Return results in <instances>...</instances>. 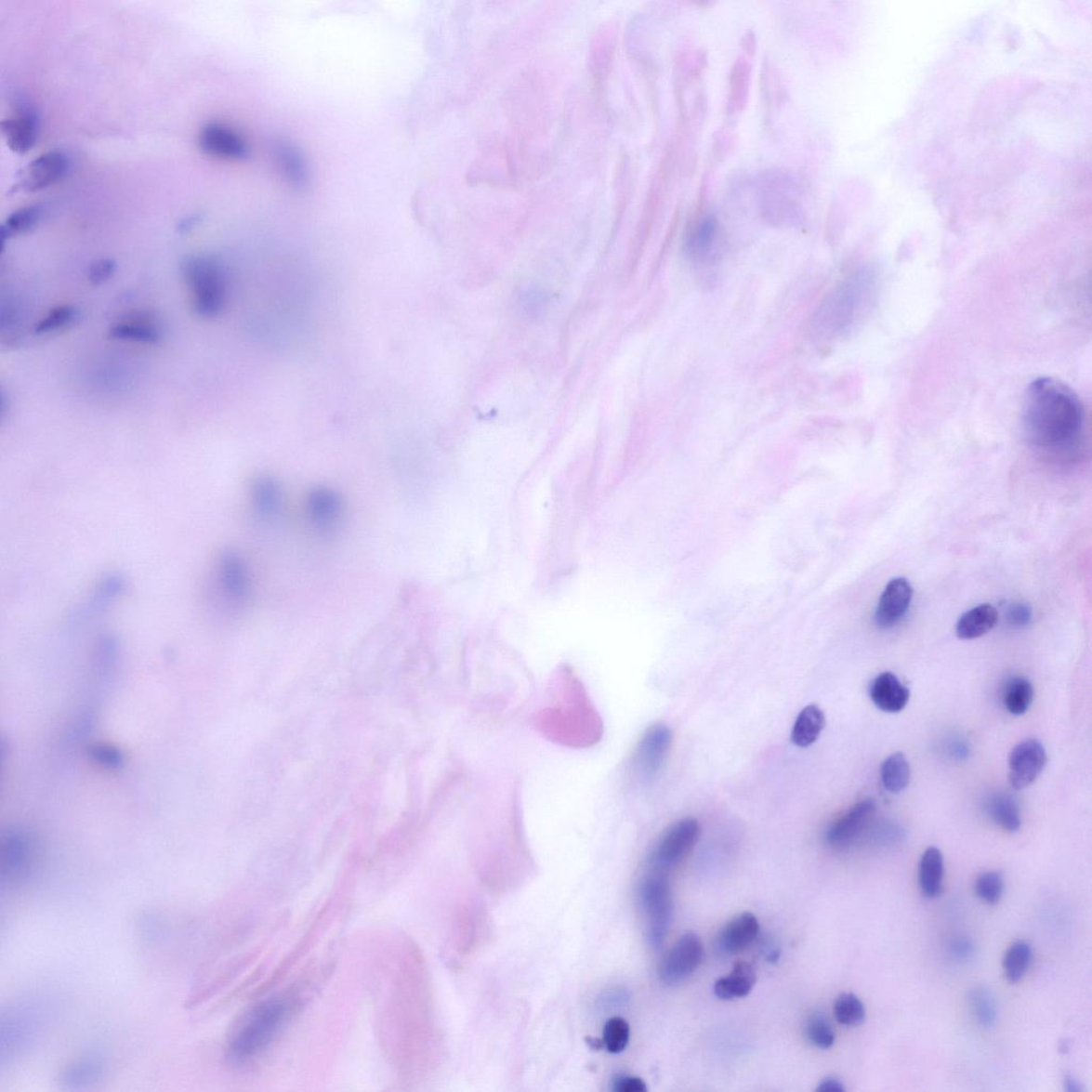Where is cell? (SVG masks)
<instances>
[{
	"mask_svg": "<svg viewBox=\"0 0 1092 1092\" xmlns=\"http://www.w3.org/2000/svg\"><path fill=\"white\" fill-rule=\"evenodd\" d=\"M1022 423L1025 436L1033 446L1046 451L1066 450L1081 436L1083 406L1064 383L1039 378L1026 389Z\"/></svg>",
	"mask_w": 1092,
	"mask_h": 1092,
	"instance_id": "cell-1",
	"label": "cell"
},
{
	"mask_svg": "<svg viewBox=\"0 0 1092 1092\" xmlns=\"http://www.w3.org/2000/svg\"><path fill=\"white\" fill-rule=\"evenodd\" d=\"M289 1011L288 1002L271 999L245 1012L230 1033L228 1058L234 1062H244L266 1050L283 1028Z\"/></svg>",
	"mask_w": 1092,
	"mask_h": 1092,
	"instance_id": "cell-2",
	"label": "cell"
},
{
	"mask_svg": "<svg viewBox=\"0 0 1092 1092\" xmlns=\"http://www.w3.org/2000/svg\"><path fill=\"white\" fill-rule=\"evenodd\" d=\"M182 273L194 312L206 320L219 316L228 300V277L220 260L204 255L188 257Z\"/></svg>",
	"mask_w": 1092,
	"mask_h": 1092,
	"instance_id": "cell-3",
	"label": "cell"
},
{
	"mask_svg": "<svg viewBox=\"0 0 1092 1092\" xmlns=\"http://www.w3.org/2000/svg\"><path fill=\"white\" fill-rule=\"evenodd\" d=\"M651 871L639 886L638 901L646 917L648 941L653 949L658 950L668 935L674 905L664 872Z\"/></svg>",
	"mask_w": 1092,
	"mask_h": 1092,
	"instance_id": "cell-4",
	"label": "cell"
},
{
	"mask_svg": "<svg viewBox=\"0 0 1092 1092\" xmlns=\"http://www.w3.org/2000/svg\"><path fill=\"white\" fill-rule=\"evenodd\" d=\"M700 834V824L694 819H684L672 824L651 855L650 866L661 872L672 869L689 855Z\"/></svg>",
	"mask_w": 1092,
	"mask_h": 1092,
	"instance_id": "cell-5",
	"label": "cell"
},
{
	"mask_svg": "<svg viewBox=\"0 0 1092 1092\" xmlns=\"http://www.w3.org/2000/svg\"><path fill=\"white\" fill-rule=\"evenodd\" d=\"M704 954L700 937L692 932L685 934L664 954L658 970L661 980L666 985L677 986L689 980L703 963Z\"/></svg>",
	"mask_w": 1092,
	"mask_h": 1092,
	"instance_id": "cell-6",
	"label": "cell"
},
{
	"mask_svg": "<svg viewBox=\"0 0 1092 1092\" xmlns=\"http://www.w3.org/2000/svg\"><path fill=\"white\" fill-rule=\"evenodd\" d=\"M672 744L671 730L664 723H656L642 735L636 747L634 770L643 780L653 779L666 761Z\"/></svg>",
	"mask_w": 1092,
	"mask_h": 1092,
	"instance_id": "cell-7",
	"label": "cell"
},
{
	"mask_svg": "<svg viewBox=\"0 0 1092 1092\" xmlns=\"http://www.w3.org/2000/svg\"><path fill=\"white\" fill-rule=\"evenodd\" d=\"M70 159L64 151L57 150L33 159L21 172L19 190L38 192L47 190L67 177Z\"/></svg>",
	"mask_w": 1092,
	"mask_h": 1092,
	"instance_id": "cell-8",
	"label": "cell"
},
{
	"mask_svg": "<svg viewBox=\"0 0 1092 1092\" xmlns=\"http://www.w3.org/2000/svg\"><path fill=\"white\" fill-rule=\"evenodd\" d=\"M199 144L205 154L223 161H243L250 154L243 137L223 123H207L201 129Z\"/></svg>",
	"mask_w": 1092,
	"mask_h": 1092,
	"instance_id": "cell-9",
	"label": "cell"
},
{
	"mask_svg": "<svg viewBox=\"0 0 1092 1092\" xmlns=\"http://www.w3.org/2000/svg\"><path fill=\"white\" fill-rule=\"evenodd\" d=\"M876 804L872 799L857 802L849 811L831 823L827 842L835 849H848L869 829L876 814Z\"/></svg>",
	"mask_w": 1092,
	"mask_h": 1092,
	"instance_id": "cell-10",
	"label": "cell"
},
{
	"mask_svg": "<svg viewBox=\"0 0 1092 1092\" xmlns=\"http://www.w3.org/2000/svg\"><path fill=\"white\" fill-rule=\"evenodd\" d=\"M1047 763L1044 744L1029 740L1017 744L1009 757V780L1016 790H1023L1035 783Z\"/></svg>",
	"mask_w": 1092,
	"mask_h": 1092,
	"instance_id": "cell-11",
	"label": "cell"
},
{
	"mask_svg": "<svg viewBox=\"0 0 1092 1092\" xmlns=\"http://www.w3.org/2000/svg\"><path fill=\"white\" fill-rule=\"evenodd\" d=\"M110 1072V1062L98 1053L85 1054L72 1059L59 1075L61 1086L68 1090L88 1089L102 1082Z\"/></svg>",
	"mask_w": 1092,
	"mask_h": 1092,
	"instance_id": "cell-12",
	"label": "cell"
},
{
	"mask_svg": "<svg viewBox=\"0 0 1092 1092\" xmlns=\"http://www.w3.org/2000/svg\"><path fill=\"white\" fill-rule=\"evenodd\" d=\"M2 134L14 153L25 154L37 143L39 122L31 108L20 106L2 121Z\"/></svg>",
	"mask_w": 1092,
	"mask_h": 1092,
	"instance_id": "cell-13",
	"label": "cell"
},
{
	"mask_svg": "<svg viewBox=\"0 0 1092 1092\" xmlns=\"http://www.w3.org/2000/svg\"><path fill=\"white\" fill-rule=\"evenodd\" d=\"M914 589L903 577L894 578L887 585L875 612V621L881 628H891L905 616L913 602Z\"/></svg>",
	"mask_w": 1092,
	"mask_h": 1092,
	"instance_id": "cell-14",
	"label": "cell"
},
{
	"mask_svg": "<svg viewBox=\"0 0 1092 1092\" xmlns=\"http://www.w3.org/2000/svg\"><path fill=\"white\" fill-rule=\"evenodd\" d=\"M33 856L31 845L20 836L9 837L3 845L2 876L9 885L24 884L32 877Z\"/></svg>",
	"mask_w": 1092,
	"mask_h": 1092,
	"instance_id": "cell-15",
	"label": "cell"
},
{
	"mask_svg": "<svg viewBox=\"0 0 1092 1092\" xmlns=\"http://www.w3.org/2000/svg\"><path fill=\"white\" fill-rule=\"evenodd\" d=\"M220 587L230 604L241 606L250 595V580L247 568L241 557L234 553L222 556L219 570Z\"/></svg>",
	"mask_w": 1092,
	"mask_h": 1092,
	"instance_id": "cell-16",
	"label": "cell"
},
{
	"mask_svg": "<svg viewBox=\"0 0 1092 1092\" xmlns=\"http://www.w3.org/2000/svg\"><path fill=\"white\" fill-rule=\"evenodd\" d=\"M759 932V924L755 914L743 913L730 921L716 940V947L721 954L739 953L755 941Z\"/></svg>",
	"mask_w": 1092,
	"mask_h": 1092,
	"instance_id": "cell-17",
	"label": "cell"
},
{
	"mask_svg": "<svg viewBox=\"0 0 1092 1092\" xmlns=\"http://www.w3.org/2000/svg\"><path fill=\"white\" fill-rule=\"evenodd\" d=\"M871 699L881 711L900 713L909 703L910 691L892 672H884L874 679Z\"/></svg>",
	"mask_w": 1092,
	"mask_h": 1092,
	"instance_id": "cell-18",
	"label": "cell"
},
{
	"mask_svg": "<svg viewBox=\"0 0 1092 1092\" xmlns=\"http://www.w3.org/2000/svg\"><path fill=\"white\" fill-rule=\"evenodd\" d=\"M718 243L717 224L705 218L694 224L687 235L685 247L689 257L698 264H710L716 257Z\"/></svg>",
	"mask_w": 1092,
	"mask_h": 1092,
	"instance_id": "cell-19",
	"label": "cell"
},
{
	"mask_svg": "<svg viewBox=\"0 0 1092 1092\" xmlns=\"http://www.w3.org/2000/svg\"><path fill=\"white\" fill-rule=\"evenodd\" d=\"M273 155L276 157L282 176L288 184L296 190H305L309 185V172L302 151L292 143L279 141L274 146Z\"/></svg>",
	"mask_w": 1092,
	"mask_h": 1092,
	"instance_id": "cell-20",
	"label": "cell"
},
{
	"mask_svg": "<svg viewBox=\"0 0 1092 1092\" xmlns=\"http://www.w3.org/2000/svg\"><path fill=\"white\" fill-rule=\"evenodd\" d=\"M757 982V973L746 961H737L733 970L725 978L716 981L714 993L721 1000L741 999L749 995Z\"/></svg>",
	"mask_w": 1092,
	"mask_h": 1092,
	"instance_id": "cell-21",
	"label": "cell"
},
{
	"mask_svg": "<svg viewBox=\"0 0 1092 1092\" xmlns=\"http://www.w3.org/2000/svg\"><path fill=\"white\" fill-rule=\"evenodd\" d=\"M999 621V612L990 604H981L963 614L956 633L960 639L972 640L988 634Z\"/></svg>",
	"mask_w": 1092,
	"mask_h": 1092,
	"instance_id": "cell-22",
	"label": "cell"
},
{
	"mask_svg": "<svg viewBox=\"0 0 1092 1092\" xmlns=\"http://www.w3.org/2000/svg\"><path fill=\"white\" fill-rule=\"evenodd\" d=\"M944 859L941 850L929 848L925 850L918 864V885L925 896L938 898L942 891Z\"/></svg>",
	"mask_w": 1092,
	"mask_h": 1092,
	"instance_id": "cell-23",
	"label": "cell"
},
{
	"mask_svg": "<svg viewBox=\"0 0 1092 1092\" xmlns=\"http://www.w3.org/2000/svg\"><path fill=\"white\" fill-rule=\"evenodd\" d=\"M108 335L115 341L151 345L159 342L161 331L148 320H129L113 323Z\"/></svg>",
	"mask_w": 1092,
	"mask_h": 1092,
	"instance_id": "cell-24",
	"label": "cell"
},
{
	"mask_svg": "<svg viewBox=\"0 0 1092 1092\" xmlns=\"http://www.w3.org/2000/svg\"><path fill=\"white\" fill-rule=\"evenodd\" d=\"M308 513L310 520L321 528L335 525L341 513V502L334 492L316 490L309 495Z\"/></svg>",
	"mask_w": 1092,
	"mask_h": 1092,
	"instance_id": "cell-25",
	"label": "cell"
},
{
	"mask_svg": "<svg viewBox=\"0 0 1092 1092\" xmlns=\"http://www.w3.org/2000/svg\"><path fill=\"white\" fill-rule=\"evenodd\" d=\"M824 715L816 705H809L798 715L793 727L792 741L796 746H811L819 739L824 728Z\"/></svg>",
	"mask_w": 1092,
	"mask_h": 1092,
	"instance_id": "cell-26",
	"label": "cell"
},
{
	"mask_svg": "<svg viewBox=\"0 0 1092 1092\" xmlns=\"http://www.w3.org/2000/svg\"><path fill=\"white\" fill-rule=\"evenodd\" d=\"M911 770L908 759L901 752L889 756L881 766V780L886 790L892 794L905 791L910 783Z\"/></svg>",
	"mask_w": 1092,
	"mask_h": 1092,
	"instance_id": "cell-27",
	"label": "cell"
},
{
	"mask_svg": "<svg viewBox=\"0 0 1092 1092\" xmlns=\"http://www.w3.org/2000/svg\"><path fill=\"white\" fill-rule=\"evenodd\" d=\"M41 217L42 207L40 205H28L12 213L0 229L3 247L10 238L28 233L37 227Z\"/></svg>",
	"mask_w": 1092,
	"mask_h": 1092,
	"instance_id": "cell-28",
	"label": "cell"
},
{
	"mask_svg": "<svg viewBox=\"0 0 1092 1092\" xmlns=\"http://www.w3.org/2000/svg\"><path fill=\"white\" fill-rule=\"evenodd\" d=\"M989 813L1004 830L1016 833L1021 827V814L1017 800L1007 794H999L990 800Z\"/></svg>",
	"mask_w": 1092,
	"mask_h": 1092,
	"instance_id": "cell-29",
	"label": "cell"
},
{
	"mask_svg": "<svg viewBox=\"0 0 1092 1092\" xmlns=\"http://www.w3.org/2000/svg\"><path fill=\"white\" fill-rule=\"evenodd\" d=\"M1035 696L1033 686L1025 678H1015L1006 686L1004 691V705L1014 716H1021L1029 711Z\"/></svg>",
	"mask_w": 1092,
	"mask_h": 1092,
	"instance_id": "cell-30",
	"label": "cell"
},
{
	"mask_svg": "<svg viewBox=\"0 0 1092 1092\" xmlns=\"http://www.w3.org/2000/svg\"><path fill=\"white\" fill-rule=\"evenodd\" d=\"M1033 958L1032 946L1024 941L1012 944L1003 959L1005 976L1011 983L1023 979Z\"/></svg>",
	"mask_w": 1092,
	"mask_h": 1092,
	"instance_id": "cell-31",
	"label": "cell"
},
{
	"mask_svg": "<svg viewBox=\"0 0 1092 1092\" xmlns=\"http://www.w3.org/2000/svg\"><path fill=\"white\" fill-rule=\"evenodd\" d=\"M253 503L257 511L264 518L276 517L281 509V493L276 483L270 480H260L252 489Z\"/></svg>",
	"mask_w": 1092,
	"mask_h": 1092,
	"instance_id": "cell-32",
	"label": "cell"
},
{
	"mask_svg": "<svg viewBox=\"0 0 1092 1092\" xmlns=\"http://www.w3.org/2000/svg\"><path fill=\"white\" fill-rule=\"evenodd\" d=\"M834 1010L837 1022L849 1028L862 1025L866 1017L864 1004L852 993L838 995Z\"/></svg>",
	"mask_w": 1092,
	"mask_h": 1092,
	"instance_id": "cell-33",
	"label": "cell"
},
{
	"mask_svg": "<svg viewBox=\"0 0 1092 1092\" xmlns=\"http://www.w3.org/2000/svg\"><path fill=\"white\" fill-rule=\"evenodd\" d=\"M971 1006L983 1028L991 1029L997 1021V1004L993 993L988 989L979 987L972 990L970 995Z\"/></svg>",
	"mask_w": 1092,
	"mask_h": 1092,
	"instance_id": "cell-34",
	"label": "cell"
},
{
	"mask_svg": "<svg viewBox=\"0 0 1092 1092\" xmlns=\"http://www.w3.org/2000/svg\"><path fill=\"white\" fill-rule=\"evenodd\" d=\"M631 1029L625 1019L614 1017L609 1020L603 1029V1044L607 1051L619 1054L630 1043Z\"/></svg>",
	"mask_w": 1092,
	"mask_h": 1092,
	"instance_id": "cell-35",
	"label": "cell"
},
{
	"mask_svg": "<svg viewBox=\"0 0 1092 1092\" xmlns=\"http://www.w3.org/2000/svg\"><path fill=\"white\" fill-rule=\"evenodd\" d=\"M806 1036L813 1046L826 1050L835 1045V1033L828 1019L822 1015H814L808 1020Z\"/></svg>",
	"mask_w": 1092,
	"mask_h": 1092,
	"instance_id": "cell-36",
	"label": "cell"
},
{
	"mask_svg": "<svg viewBox=\"0 0 1092 1092\" xmlns=\"http://www.w3.org/2000/svg\"><path fill=\"white\" fill-rule=\"evenodd\" d=\"M76 316L77 309L74 307L68 305L56 307L50 309L35 325V332L38 335L53 334V332L68 327L76 320Z\"/></svg>",
	"mask_w": 1092,
	"mask_h": 1092,
	"instance_id": "cell-37",
	"label": "cell"
},
{
	"mask_svg": "<svg viewBox=\"0 0 1092 1092\" xmlns=\"http://www.w3.org/2000/svg\"><path fill=\"white\" fill-rule=\"evenodd\" d=\"M975 892L987 903L1000 901L1004 892V878L1001 873L987 872L980 875L975 885Z\"/></svg>",
	"mask_w": 1092,
	"mask_h": 1092,
	"instance_id": "cell-38",
	"label": "cell"
},
{
	"mask_svg": "<svg viewBox=\"0 0 1092 1092\" xmlns=\"http://www.w3.org/2000/svg\"><path fill=\"white\" fill-rule=\"evenodd\" d=\"M115 270H117V264L113 259L102 258L94 260L89 267L88 279L93 285H100L110 280Z\"/></svg>",
	"mask_w": 1092,
	"mask_h": 1092,
	"instance_id": "cell-39",
	"label": "cell"
},
{
	"mask_svg": "<svg viewBox=\"0 0 1092 1092\" xmlns=\"http://www.w3.org/2000/svg\"><path fill=\"white\" fill-rule=\"evenodd\" d=\"M947 951H949L950 956L954 960L963 961L964 963V961L973 956L974 945L968 939L956 938L953 939L949 946H947Z\"/></svg>",
	"mask_w": 1092,
	"mask_h": 1092,
	"instance_id": "cell-40",
	"label": "cell"
},
{
	"mask_svg": "<svg viewBox=\"0 0 1092 1092\" xmlns=\"http://www.w3.org/2000/svg\"><path fill=\"white\" fill-rule=\"evenodd\" d=\"M1032 620V611L1028 605L1017 603L1011 605L1007 612L1008 624L1015 627L1029 625Z\"/></svg>",
	"mask_w": 1092,
	"mask_h": 1092,
	"instance_id": "cell-41",
	"label": "cell"
},
{
	"mask_svg": "<svg viewBox=\"0 0 1092 1092\" xmlns=\"http://www.w3.org/2000/svg\"><path fill=\"white\" fill-rule=\"evenodd\" d=\"M612 1090L617 1092H646L647 1084L640 1077L619 1076L612 1083Z\"/></svg>",
	"mask_w": 1092,
	"mask_h": 1092,
	"instance_id": "cell-42",
	"label": "cell"
},
{
	"mask_svg": "<svg viewBox=\"0 0 1092 1092\" xmlns=\"http://www.w3.org/2000/svg\"><path fill=\"white\" fill-rule=\"evenodd\" d=\"M817 1091L821 1092H843L845 1091L844 1085L835 1077H827L821 1084Z\"/></svg>",
	"mask_w": 1092,
	"mask_h": 1092,
	"instance_id": "cell-43",
	"label": "cell"
},
{
	"mask_svg": "<svg viewBox=\"0 0 1092 1092\" xmlns=\"http://www.w3.org/2000/svg\"><path fill=\"white\" fill-rule=\"evenodd\" d=\"M1064 1085L1068 1092H1082L1084 1090L1082 1084L1072 1075H1066Z\"/></svg>",
	"mask_w": 1092,
	"mask_h": 1092,
	"instance_id": "cell-44",
	"label": "cell"
},
{
	"mask_svg": "<svg viewBox=\"0 0 1092 1092\" xmlns=\"http://www.w3.org/2000/svg\"><path fill=\"white\" fill-rule=\"evenodd\" d=\"M587 1043L593 1050H601L604 1047L603 1040L589 1037Z\"/></svg>",
	"mask_w": 1092,
	"mask_h": 1092,
	"instance_id": "cell-45",
	"label": "cell"
}]
</instances>
